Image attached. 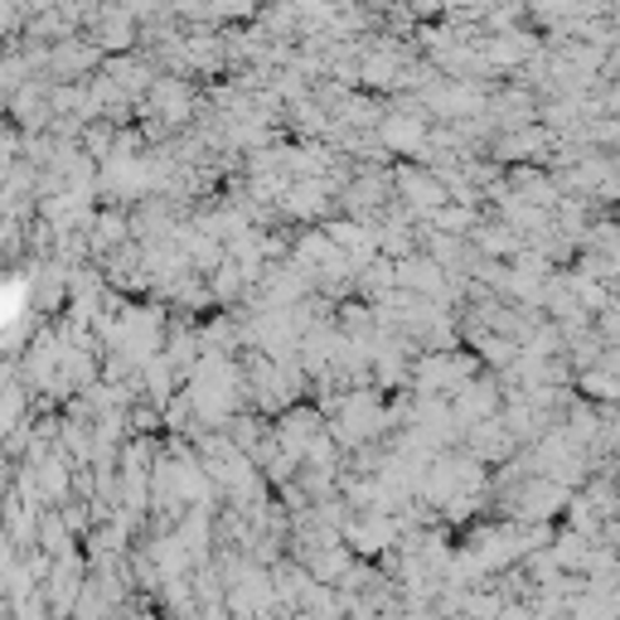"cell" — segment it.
I'll return each instance as SVG.
<instances>
[{
	"mask_svg": "<svg viewBox=\"0 0 620 620\" xmlns=\"http://www.w3.org/2000/svg\"><path fill=\"white\" fill-rule=\"evenodd\" d=\"M402 185L412 189V204L417 209H441V199H446V189H441L432 175H427V180H422V175H402Z\"/></svg>",
	"mask_w": 620,
	"mask_h": 620,
	"instance_id": "1",
	"label": "cell"
},
{
	"mask_svg": "<svg viewBox=\"0 0 620 620\" xmlns=\"http://www.w3.org/2000/svg\"><path fill=\"white\" fill-rule=\"evenodd\" d=\"M587 388H591V393H601V398H616L620 393V383H616V378H606V374H591Z\"/></svg>",
	"mask_w": 620,
	"mask_h": 620,
	"instance_id": "2",
	"label": "cell"
}]
</instances>
